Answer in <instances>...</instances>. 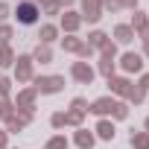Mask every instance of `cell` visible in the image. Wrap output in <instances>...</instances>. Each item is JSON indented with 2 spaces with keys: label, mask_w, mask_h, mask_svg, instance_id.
<instances>
[{
  "label": "cell",
  "mask_w": 149,
  "mask_h": 149,
  "mask_svg": "<svg viewBox=\"0 0 149 149\" xmlns=\"http://www.w3.org/2000/svg\"><path fill=\"white\" fill-rule=\"evenodd\" d=\"M134 38H137V35H134V29H132L129 24H117V26H114V32H111V41H114L117 47H120V44L126 47V44H132Z\"/></svg>",
  "instance_id": "14"
},
{
  "label": "cell",
  "mask_w": 149,
  "mask_h": 149,
  "mask_svg": "<svg viewBox=\"0 0 149 149\" xmlns=\"http://www.w3.org/2000/svg\"><path fill=\"white\" fill-rule=\"evenodd\" d=\"M24 129H26V126H24V123H21L18 117H12V120H6V132H9V134H18V132H24Z\"/></svg>",
  "instance_id": "33"
},
{
  "label": "cell",
  "mask_w": 149,
  "mask_h": 149,
  "mask_svg": "<svg viewBox=\"0 0 149 149\" xmlns=\"http://www.w3.org/2000/svg\"><path fill=\"white\" fill-rule=\"evenodd\" d=\"M126 102H129V105H140V102H146V91L137 88V85L132 82V88H129V94H126Z\"/></svg>",
  "instance_id": "21"
},
{
  "label": "cell",
  "mask_w": 149,
  "mask_h": 149,
  "mask_svg": "<svg viewBox=\"0 0 149 149\" xmlns=\"http://www.w3.org/2000/svg\"><path fill=\"white\" fill-rule=\"evenodd\" d=\"M29 56H32V61L41 64V67H44V64H53V47H47V44H35V50H32Z\"/></svg>",
  "instance_id": "17"
},
{
  "label": "cell",
  "mask_w": 149,
  "mask_h": 149,
  "mask_svg": "<svg viewBox=\"0 0 149 149\" xmlns=\"http://www.w3.org/2000/svg\"><path fill=\"white\" fill-rule=\"evenodd\" d=\"M143 132H149V117H146V120H143Z\"/></svg>",
  "instance_id": "42"
},
{
  "label": "cell",
  "mask_w": 149,
  "mask_h": 149,
  "mask_svg": "<svg viewBox=\"0 0 149 149\" xmlns=\"http://www.w3.org/2000/svg\"><path fill=\"white\" fill-rule=\"evenodd\" d=\"M108 41H111V35H108V32H102V29H91L85 44H88V47H94V50H102Z\"/></svg>",
  "instance_id": "19"
},
{
  "label": "cell",
  "mask_w": 149,
  "mask_h": 149,
  "mask_svg": "<svg viewBox=\"0 0 149 149\" xmlns=\"http://www.w3.org/2000/svg\"><path fill=\"white\" fill-rule=\"evenodd\" d=\"M64 120H67V126H70V129H79V126L85 123V111H76V108H67V111H64Z\"/></svg>",
  "instance_id": "23"
},
{
  "label": "cell",
  "mask_w": 149,
  "mask_h": 149,
  "mask_svg": "<svg viewBox=\"0 0 149 149\" xmlns=\"http://www.w3.org/2000/svg\"><path fill=\"white\" fill-rule=\"evenodd\" d=\"M129 26H132V29H134V35L140 38V35L149 29V12H143V9H134V15H132Z\"/></svg>",
  "instance_id": "15"
},
{
  "label": "cell",
  "mask_w": 149,
  "mask_h": 149,
  "mask_svg": "<svg viewBox=\"0 0 149 149\" xmlns=\"http://www.w3.org/2000/svg\"><path fill=\"white\" fill-rule=\"evenodd\" d=\"M79 15H82V24H100L102 21V0H79Z\"/></svg>",
  "instance_id": "6"
},
{
  "label": "cell",
  "mask_w": 149,
  "mask_h": 149,
  "mask_svg": "<svg viewBox=\"0 0 149 149\" xmlns=\"http://www.w3.org/2000/svg\"><path fill=\"white\" fill-rule=\"evenodd\" d=\"M105 82H108V91H111L114 100H126V94H129V88H132V79H129V76H123V73H114V76L105 79Z\"/></svg>",
  "instance_id": "9"
},
{
  "label": "cell",
  "mask_w": 149,
  "mask_h": 149,
  "mask_svg": "<svg viewBox=\"0 0 149 149\" xmlns=\"http://www.w3.org/2000/svg\"><path fill=\"white\" fill-rule=\"evenodd\" d=\"M12 85H15V79L6 76V73H0V100H9L12 97Z\"/></svg>",
  "instance_id": "25"
},
{
  "label": "cell",
  "mask_w": 149,
  "mask_h": 149,
  "mask_svg": "<svg viewBox=\"0 0 149 149\" xmlns=\"http://www.w3.org/2000/svg\"><path fill=\"white\" fill-rule=\"evenodd\" d=\"M70 108H76V111H85V114H88V100H85V97H73V100H70Z\"/></svg>",
  "instance_id": "35"
},
{
  "label": "cell",
  "mask_w": 149,
  "mask_h": 149,
  "mask_svg": "<svg viewBox=\"0 0 149 149\" xmlns=\"http://www.w3.org/2000/svg\"><path fill=\"white\" fill-rule=\"evenodd\" d=\"M140 56H143V58H149V41H143V50H140Z\"/></svg>",
  "instance_id": "41"
},
{
  "label": "cell",
  "mask_w": 149,
  "mask_h": 149,
  "mask_svg": "<svg viewBox=\"0 0 149 149\" xmlns=\"http://www.w3.org/2000/svg\"><path fill=\"white\" fill-rule=\"evenodd\" d=\"M0 149H9V132L0 129Z\"/></svg>",
  "instance_id": "39"
},
{
  "label": "cell",
  "mask_w": 149,
  "mask_h": 149,
  "mask_svg": "<svg viewBox=\"0 0 149 149\" xmlns=\"http://www.w3.org/2000/svg\"><path fill=\"white\" fill-rule=\"evenodd\" d=\"M29 3H35V6H38V9H41V3H44V0H29Z\"/></svg>",
  "instance_id": "43"
},
{
  "label": "cell",
  "mask_w": 149,
  "mask_h": 149,
  "mask_svg": "<svg viewBox=\"0 0 149 149\" xmlns=\"http://www.w3.org/2000/svg\"><path fill=\"white\" fill-rule=\"evenodd\" d=\"M137 88H143V91H149V73H140V79L134 82Z\"/></svg>",
  "instance_id": "38"
},
{
  "label": "cell",
  "mask_w": 149,
  "mask_h": 149,
  "mask_svg": "<svg viewBox=\"0 0 149 149\" xmlns=\"http://www.w3.org/2000/svg\"><path fill=\"white\" fill-rule=\"evenodd\" d=\"M35 91H38V97H53V94H61L64 91V76H58V73H50V76H32V82H29Z\"/></svg>",
  "instance_id": "1"
},
{
  "label": "cell",
  "mask_w": 149,
  "mask_h": 149,
  "mask_svg": "<svg viewBox=\"0 0 149 149\" xmlns=\"http://www.w3.org/2000/svg\"><path fill=\"white\" fill-rule=\"evenodd\" d=\"M58 41H61V50L70 53V56H79L82 47H85V41H82L79 35H64V38H58Z\"/></svg>",
  "instance_id": "18"
},
{
  "label": "cell",
  "mask_w": 149,
  "mask_h": 149,
  "mask_svg": "<svg viewBox=\"0 0 149 149\" xmlns=\"http://www.w3.org/2000/svg\"><path fill=\"white\" fill-rule=\"evenodd\" d=\"M12 18L21 24V26H35L38 18H41V9L35 3H29V0H18V6L12 9Z\"/></svg>",
  "instance_id": "2"
},
{
  "label": "cell",
  "mask_w": 149,
  "mask_h": 149,
  "mask_svg": "<svg viewBox=\"0 0 149 149\" xmlns=\"http://www.w3.org/2000/svg\"><path fill=\"white\" fill-rule=\"evenodd\" d=\"M70 79L76 82V85H94L97 70H94L88 61H73V64H70Z\"/></svg>",
  "instance_id": "5"
},
{
  "label": "cell",
  "mask_w": 149,
  "mask_h": 149,
  "mask_svg": "<svg viewBox=\"0 0 149 149\" xmlns=\"http://www.w3.org/2000/svg\"><path fill=\"white\" fill-rule=\"evenodd\" d=\"M73 146H76V149H94V146H97V134H94L91 129L79 126L76 132H73Z\"/></svg>",
  "instance_id": "12"
},
{
  "label": "cell",
  "mask_w": 149,
  "mask_h": 149,
  "mask_svg": "<svg viewBox=\"0 0 149 149\" xmlns=\"http://www.w3.org/2000/svg\"><path fill=\"white\" fill-rule=\"evenodd\" d=\"M94 134H97V140L111 143V140L117 137V126H114V120H111V117H100L97 126H94Z\"/></svg>",
  "instance_id": "10"
},
{
  "label": "cell",
  "mask_w": 149,
  "mask_h": 149,
  "mask_svg": "<svg viewBox=\"0 0 149 149\" xmlns=\"http://www.w3.org/2000/svg\"><path fill=\"white\" fill-rule=\"evenodd\" d=\"M120 6H123V9H132V12H134V9H140V0H120Z\"/></svg>",
  "instance_id": "37"
},
{
  "label": "cell",
  "mask_w": 149,
  "mask_h": 149,
  "mask_svg": "<svg viewBox=\"0 0 149 149\" xmlns=\"http://www.w3.org/2000/svg\"><path fill=\"white\" fill-rule=\"evenodd\" d=\"M35 100H38V91L32 85H24V88H18V97L12 102H15V108H35Z\"/></svg>",
  "instance_id": "11"
},
{
  "label": "cell",
  "mask_w": 149,
  "mask_h": 149,
  "mask_svg": "<svg viewBox=\"0 0 149 149\" xmlns=\"http://www.w3.org/2000/svg\"><path fill=\"white\" fill-rule=\"evenodd\" d=\"M143 56L140 53H134V50H126V53H120L117 56V67L123 70V76H132V73H143Z\"/></svg>",
  "instance_id": "4"
},
{
  "label": "cell",
  "mask_w": 149,
  "mask_h": 149,
  "mask_svg": "<svg viewBox=\"0 0 149 149\" xmlns=\"http://www.w3.org/2000/svg\"><path fill=\"white\" fill-rule=\"evenodd\" d=\"M12 18V6L9 3H3V0H0V24H6Z\"/></svg>",
  "instance_id": "36"
},
{
  "label": "cell",
  "mask_w": 149,
  "mask_h": 149,
  "mask_svg": "<svg viewBox=\"0 0 149 149\" xmlns=\"http://www.w3.org/2000/svg\"><path fill=\"white\" fill-rule=\"evenodd\" d=\"M12 73H15V82H18V85H29L32 76H35V61H32V56H29V53L18 56L15 64H12Z\"/></svg>",
  "instance_id": "3"
},
{
  "label": "cell",
  "mask_w": 149,
  "mask_h": 149,
  "mask_svg": "<svg viewBox=\"0 0 149 149\" xmlns=\"http://www.w3.org/2000/svg\"><path fill=\"white\" fill-rule=\"evenodd\" d=\"M50 126H53L56 132H61V129L67 126V120H64V111H53V114H50Z\"/></svg>",
  "instance_id": "31"
},
{
  "label": "cell",
  "mask_w": 149,
  "mask_h": 149,
  "mask_svg": "<svg viewBox=\"0 0 149 149\" xmlns=\"http://www.w3.org/2000/svg\"><path fill=\"white\" fill-rule=\"evenodd\" d=\"M12 35H15V26L12 24H0V47L12 44Z\"/></svg>",
  "instance_id": "28"
},
{
  "label": "cell",
  "mask_w": 149,
  "mask_h": 149,
  "mask_svg": "<svg viewBox=\"0 0 149 149\" xmlns=\"http://www.w3.org/2000/svg\"><path fill=\"white\" fill-rule=\"evenodd\" d=\"M41 15H61L58 0H44V3H41Z\"/></svg>",
  "instance_id": "30"
},
{
  "label": "cell",
  "mask_w": 149,
  "mask_h": 149,
  "mask_svg": "<svg viewBox=\"0 0 149 149\" xmlns=\"http://www.w3.org/2000/svg\"><path fill=\"white\" fill-rule=\"evenodd\" d=\"M58 35H61L58 24H41V29H38V44H47V47H53V44L58 41Z\"/></svg>",
  "instance_id": "13"
},
{
  "label": "cell",
  "mask_w": 149,
  "mask_h": 149,
  "mask_svg": "<svg viewBox=\"0 0 149 149\" xmlns=\"http://www.w3.org/2000/svg\"><path fill=\"white\" fill-rule=\"evenodd\" d=\"M97 76H102V79H111L114 73H117V58H105V56H100V61H97Z\"/></svg>",
  "instance_id": "16"
},
{
  "label": "cell",
  "mask_w": 149,
  "mask_h": 149,
  "mask_svg": "<svg viewBox=\"0 0 149 149\" xmlns=\"http://www.w3.org/2000/svg\"><path fill=\"white\" fill-rule=\"evenodd\" d=\"M15 58H18V56H15L12 44H6V47H0V67H3V70H6V67H12V64H15Z\"/></svg>",
  "instance_id": "24"
},
{
  "label": "cell",
  "mask_w": 149,
  "mask_h": 149,
  "mask_svg": "<svg viewBox=\"0 0 149 149\" xmlns=\"http://www.w3.org/2000/svg\"><path fill=\"white\" fill-rule=\"evenodd\" d=\"M123 6H120V0H102V12H111V15H117Z\"/></svg>",
  "instance_id": "34"
},
{
  "label": "cell",
  "mask_w": 149,
  "mask_h": 149,
  "mask_svg": "<svg viewBox=\"0 0 149 149\" xmlns=\"http://www.w3.org/2000/svg\"><path fill=\"white\" fill-rule=\"evenodd\" d=\"M44 149H70V140H67L64 134H53V137L44 143Z\"/></svg>",
  "instance_id": "26"
},
{
  "label": "cell",
  "mask_w": 149,
  "mask_h": 149,
  "mask_svg": "<svg viewBox=\"0 0 149 149\" xmlns=\"http://www.w3.org/2000/svg\"><path fill=\"white\" fill-rule=\"evenodd\" d=\"M100 56H105V58H117V56H120V47H117L114 41H108V44L100 50Z\"/></svg>",
  "instance_id": "32"
},
{
  "label": "cell",
  "mask_w": 149,
  "mask_h": 149,
  "mask_svg": "<svg viewBox=\"0 0 149 149\" xmlns=\"http://www.w3.org/2000/svg\"><path fill=\"white\" fill-rule=\"evenodd\" d=\"M129 114H132V105H129L126 100H117V105H114V111H111V120L120 123V120H129Z\"/></svg>",
  "instance_id": "20"
},
{
  "label": "cell",
  "mask_w": 149,
  "mask_h": 149,
  "mask_svg": "<svg viewBox=\"0 0 149 149\" xmlns=\"http://www.w3.org/2000/svg\"><path fill=\"white\" fill-rule=\"evenodd\" d=\"M15 117H18L24 126H29V123L35 120V108H15Z\"/></svg>",
  "instance_id": "29"
},
{
  "label": "cell",
  "mask_w": 149,
  "mask_h": 149,
  "mask_svg": "<svg viewBox=\"0 0 149 149\" xmlns=\"http://www.w3.org/2000/svg\"><path fill=\"white\" fill-rule=\"evenodd\" d=\"M73 3H79V0H58V6H61V9H70Z\"/></svg>",
  "instance_id": "40"
},
{
  "label": "cell",
  "mask_w": 149,
  "mask_h": 149,
  "mask_svg": "<svg viewBox=\"0 0 149 149\" xmlns=\"http://www.w3.org/2000/svg\"><path fill=\"white\" fill-rule=\"evenodd\" d=\"M12 117H15V102H12V100H0V120L6 123V120H12Z\"/></svg>",
  "instance_id": "27"
},
{
  "label": "cell",
  "mask_w": 149,
  "mask_h": 149,
  "mask_svg": "<svg viewBox=\"0 0 149 149\" xmlns=\"http://www.w3.org/2000/svg\"><path fill=\"white\" fill-rule=\"evenodd\" d=\"M79 26H82V15L76 9H64V15H58V29L64 35H76Z\"/></svg>",
  "instance_id": "7"
},
{
  "label": "cell",
  "mask_w": 149,
  "mask_h": 149,
  "mask_svg": "<svg viewBox=\"0 0 149 149\" xmlns=\"http://www.w3.org/2000/svg\"><path fill=\"white\" fill-rule=\"evenodd\" d=\"M114 105H117V100L111 94L108 97H97L94 102H88V114H94V117H111Z\"/></svg>",
  "instance_id": "8"
},
{
  "label": "cell",
  "mask_w": 149,
  "mask_h": 149,
  "mask_svg": "<svg viewBox=\"0 0 149 149\" xmlns=\"http://www.w3.org/2000/svg\"><path fill=\"white\" fill-rule=\"evenodd\" d=\"M129 146L132 149H149V132H132Z\"/></svg>",
  "instance_id": "22"
}]
</instances>
